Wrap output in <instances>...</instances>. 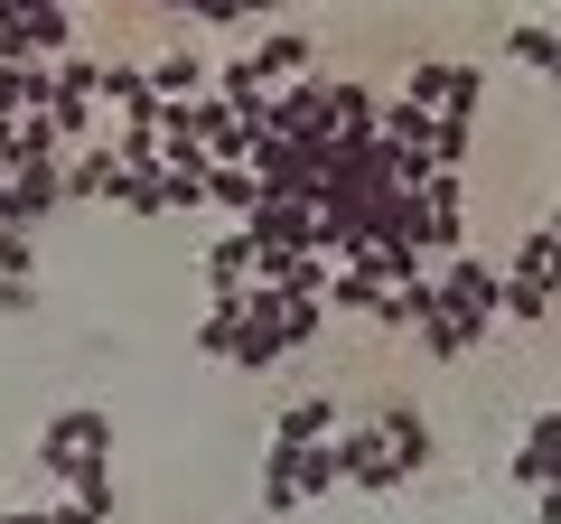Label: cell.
I'll return each mask as SVG.
<instances>
[{
    "mask_svg": "<svg viewBox=\"0 0 561 524\" xmlns=\"http://www.w3.org/2000/svg\"><path fill=\"white\" fill-rule=\"evenodd\" d=\"M375 431H383V449H393L402 478H421V468L440 459V431H431V412H421V403H383V412H375Z\"/></svg>",
    "mask_w": 561,
    "mask_h": 524,
    "instance_id": "obj_9",
    "label": "cell"
},
{
    "mask_svg": "<svg viewBox=\"0 0 561 524\" xmlns=\"http://www.w3.org/2000/svg\"><path fill=\"white\" fill-rule=\"evenodd\" d=\"M431 282H440V309H431V328H421V356H440V365L478 356V346H486V328H496V291H505V262H486L478 243H468V253L431 262Z\"/></svg>",
    "mask_w": 561,
    "mask_h": 524,
    "instance_id": "obj_1",
    "label": "cell"
},
{
    "mask_svg": "<svg viewBox=\"0 0 561 524\" xmlns=\"http://www.w3.org/2000/svg\"><path fill=\"white\" fill-rule=\"evenodd\" d=\"M402 103H421V113H440V122H478V103H486V76H478V57H421L412 76L393 84Z\"/></svg>",
    "mask_w": 561,
    "mask_h": 524,
    "instance_id": "obj_3",
    "label": "cell"
},
{
    "mask_svg": "<svg viewBox=\"0 0 561 524\" xmlns=\"http://www.w3.org/2000/svg\"><path fill=\"white\" fill-rule=\"evenodd\" d=\"M160 187H169V216H197V206H206L197 179H160Z\"/></svg>",
    "mask_w": 561,
    "mask_h": 524,
    "instance_id": "obj_30",
    "label": "cell"
},
{
    "mask_svg": "<svg viewBox=\"0 0 561 524\" xmlns=\"http://www.w3.org/2000/svg\"><path fill=\"white\" fill-rule=\"evenodd\" d=\"M253 524H280V515H253Z\"/></svg>",
    "mask_w": 561,
    "mask_h": 524,
    "instance_id": "obj_34",
    "label": "cell"
},
{
    "mask_svg": "<svg viewBox=\"0 0 561 524\" xmlns=\"http://www.w3.org/2000/svg\"><path fill=\"white\" fill-rule=\"evenodd\" d=\"M140 76H150L160 103H197L206 84H216V57H197V47H160V57H140Z\"/></svg>",
    "mask_w": 561,
    "mask_h": 524,
    "instance_id": "obj_12",
    "label": "cell"
},
{
    "mask_svg": "<svg viewBox=\"0 0 561 524\" xmlns=\"http://www.w3.org/2000/svg\"><path fill=\"white\" fill-rule=\"evenodd\" d=\"M375 113H383V94L365 76H328V141H375Z\"/></svg>",
    "mask_w": 561,
    "mask_h": 524,
    "instance_id": "obj_11",
    "label": "cell"
},
{
    "mask_svg": "<svg viewBox=\"0 0 561 524\" xmlns=\"http://www.w3.org/2000/svg\"><path fill=\"white\" fill-rule=\"evenodd\" d=\"M38 468L57 478V497H84V487L113 478V412L103 403H76L38 431Z\"/></svg>",
    "mask_w": 561,
    "mask_h": 524,
    "instance_id": "obj_2",
    "label": "cell"
},
{
    "mask_svg": "<svg viewBox=\"0 0 561 524\" xmlns=\"http://www.w3.org/2000/svg\"><path fill=\"white\" fill-rule=\"evenodd\" d=\"M505 57L534 66L542 84H561V57H552V29H542V20H515V29H505Z\"/></svg>",
    "mask_w": 561,
    "mask_h": 524,
    "instance_id": "obj_21",
    "label": "cell"
},
{
    "mask_svg": "<svg viewBox=\"0 0 561 524\" xmlns=\"http://www.w3.org/2000/svg\"><path fill=\"white\" fill-rule=\"evenodd\" d=\"M272 338H280V356H300V346H319V338H328V309H319V300H280Z\"/></svg>",
    "mask_w": 561,
    "mask_h": 524,
    "instance_id": "obj_22",
    "label": "cell"
},
{
    "mask_svg": "<svg viewBox=\"0 0 561 524\" xmlns=\"http://www.w3.org/2000/svg\"><path fill=\"white\" fill-rule=\"evenodd\" d=\"M243 282H253V235L234 225V235H216V243H206V300H234Z\"/></svg>",
    "mask_w": 561,
    "mask_h": 524,
    "instance_id": "obj_17",
    "label": "cell"
},
{
    "mask_svg": "<svg viewBox=\"0 0 561 524\" xmlns=\"http://www.w3.org/2000/svg\"><path fill=\"white\" fill-rule=\"evenodd\" d=\"M113 206H131L140 225H160V216H169V187H160V169H131V179H122V197H113Z\"/></svg>",
    "mask_w": 561,
    "mask_h": 524,
    "instance_id": "obj_25",
    "label": "cell"
},
{
    "mask_svg": "<svg viewBox=\"0 0 561 524\" xmlns=\"http://www.w3.org/2000/svg\"><path fill=\"white\" fill-rule=\"evenodd\" d=\"M272 132L280 141H300V150H319L328 141V76H290L272 94Z\"/></svg>",
    "mask_w": 561,
    "mask_h": 524,
    "instance_id": "obj_7",
    "label": "cell"
},
{
    "mask_svg": "<svg viewBox=\"0 0 561 524\" xmlns=\"http://www.w3.org/2000/svg\"><path fill=\"white\" fill-rule=\"evenodd\" d=\"M47 524H113V478L84 487V497H57V505H47Z\"/></svg>",
    "mask_w": 561,
    "mask_h": 524,
    "instance_id": "obj_26",
    "label": "cell"
},
{
    "mask_svg": "<svg viewBox=\"0 0 561 524\" xmlns=\"http://www.w3.org/2000/svg\"><path fill=\"white\" fill-rule=\"evenodd\" d=\"M272 449H280V441H272ZM280 459H290V487H300V505H309V497H337V487H346V459H337V441L280 449Z\"/></svg>",
    "mask_w": 561,
    "mask_h": 524,
    "instance_id": "obj_16",
    "label": "cell"
},
{
    "mask_svg": "<svg viewBox=\"0 0 561 524\" xmlns=\"http://www.w3.org/2000/svg\"><path fill=\"white\" fill-rule=\"evenodd\" d=\"M160 10H187V20H197V0H160Z\"/></svg>",
    "mask_w": 561,
    "mask_h": 524,
    "instance_id": "obj_33",
    "label": "cell"
},
{
    "mask_svg": "<svg viewBox=\"0 0 561 524\" xmlns=\"http://www.w3.org/2000/svg\"><path fill=\"white\" fill-rule=\"evenodd\" d=\"M468 141H478V122H431V169H468Z\"/></svg>",
    "mask_w": 561,
    "mask_h": 524,
    "instance_id": "obj_27",
    "label": "cell"
},
{
    "mask_svg": "<svg viewBox=\"0 0 561 524\" xmlns=\"http://www.w3.org/2000/svg\"><path fill=\"white\" fill-rule=\"evenodd\" d=\"M243 235H253V253H319V216L300 197H262L243 216Z\"/></svg>",
    "mask_w": 561,
    "mask_h": 524,
    "instance_id": "obj_6",
    "label": "cell"
},
{
    "mask_svg": "<svg viewBox=\"0 0 561 524\" xmlns=\"http://www.w3.org/2000/svg\"><path fill=\"white\" fill-rule=\"evenodd\" d=\"M38 309V272H0V319H28Z\"/></svg>",
    "mask_w": 561,
    "mask_h": 524,
    "instance_id": "obj_29",
    "label": "cell"
},
{
    "mask_svg": "<svg viewBox=\"0 0 561 524\" xmlns=\"http://www.w3.org/2000/svg\"><path fill=\"white\" fill-rule=\"evenodd\" d=\"M346 431V412H337V394H300V403H280V422H272V441L280 449H309V441H337Z\"/></svg>",
    "mask_w": 561,
    "mask_h": 524,
    "instance_id": "obj_15",
    "label": "cell"
},
{
    "mask_svg": "<svg viewBox=\"0 0 561 524\" xmlns=\"http://www.w3.org/2000/svg\"><path fill=\"white\" fill-rule=\"evenodd\" d=\"M243 319V309H234ZM225 365H243V375H262V365H280V338H272V319H243V338H234V356Z\"/></svg>",
    "mask_w": 561,
    "mask_h": 524,
    "instance_id": "obj_24",
    "label": "cell"
},
{
    "mask_svg": "<svg viewBox=\"0 0 561 524\" xmlns=\"http://www.w3.org/2000/svg\"><path fill=\"white\" fill-rule=\"evenodd\" d=\"M234 338H243V319H234V300H206V319H197V356H234Z\"/></svg>",
    "mask_w": 561,
    "mask_h": 524,
    "instance_id": "obj_23",
    "label": "cell"
},
{
    "mask_svg": "<svg viewBox=\"0 0 561 524\" xmlns=\"http://www.w3.org/2000/svg\"><path fill=\"white\" fill-rule=\"evenodd\" d=\"M57 206H66V160H28V169H10V179H0V216H20L28 235H38Z\"/></svg>",
    "mask_w": 561,
    "mask_h": 524,
    "instance_id": "obj_5",
    "label": "cell"
},
{
    "mask_svg": "<svg viewBox=\"0 0 561 524\" xmlns=\"http://www.w3.org/2000/svg\"><path fill=\"white\" fill-rule=\"evenodd\" d=\"M0 272H38V235L20 216H0Z\"/></svg>",
    "mask_w": 561,
    "mask_h": 524,
    "instance_id": "obj_28",
    "label": "cell"
},
{
    "mask_svg": "<svg viewBox=\"0 0 561 524\" xmlns=\"http://www.w3.org/2000/svg\"><path fill=\"white\" fill-rule=\"evenodd\" d=\"M468 253V169H431L421 179V262Z\"/></svg>",
    "mask_w": 561,
    "mask_h": 524,
    "instance_id": "obj_4",
    "label": "cell"
},
{
    "mask_svg": "<svg viewBox=\"0 0 561 524\" xmlns=\"http://www.w3.org/2000/svg\"><path fill=\"white\" fill-rule=\"evenodd\" d=\"M122 179H131V169H122V150H113V141H84L76 160H66V197H76V206L122 197Z\"/></svg>",
    "mask_w": 561,
    "mask_h": 524,
    "instance_id": "obj_13",
    "label": "cell"
},
{
    "mask_svg": "<svg viewBox=\"0 0 561 524\" xmlns=\"http://www.w3.org/2000/svg\"><path fill=\"white\" fill-rule=\"evenodd\" d=\"M534 524H561V487H534Z\"/></svg>",
    "mask_w": 561,
    "mask_h": 524,
    "instance_id": "obj_31",
    "label": "cell"
},
{
    "mask_svg": "<svg viewBox=\"0 0 561 524\" xmlns=\"http://www.w3.org/2000/svg\"><path fill=\"white\" fill-rule=\"evenodd\" d=\"M0 524H47V505H0Z\"/></svg>",
    "mask_w": 561,
    "mask_h": 524,
    "instance_id": "obj_32",
    "label": "cell"
},
{
    "mask_svg": "<svg viewBox=\"0 0 561 524\" xmlns=\"http://www.w3.org/2000/svg\"><path fill=\"white\" fill-rule=\"evenodd\" d=\"M552 468H561V403L524 422V441H515V487L534 497V487H552Z\"/></svg>",
    "mask_w": 561,
    "mask_h": 524,
    "instance_id": "obj_14",
    "label": "cell"
},
{
    "mask_svg": "<svg viewBox=\"0 0 561 524\" xmlns=\"http://www.w3.org/2000/svg\"><path fill=\"white\" fill-rule=\"evenodd\" d=\"M552 291H542V282H515V272H505V291H496V319L505 328H542V319H552Z\"/></svg>",
    "mask_w": 561,
    "mask_h": 524,
    "instance_id": "obj_20",
    "label": "cell"
},
{
    "mask_svg": "<svg viewBox=\"0 0 561 524\" xmlns=\"http://www.w3.org/2000/svg\"><path fill=\"white\" fill-rule=\"evenodd\" d=\"M243 57H253V76H262V84H290V76H319V38H309V29H262V38L243 47Z\"/></svg>",
    "mask_w": 561,
    "mask_h": 524,
    "instance_id": "obj_10",
    "label": "cell"
},
{
    "mask_svg": "<svg viewBox=\"0 0 561 524\" xmlns=\"http://www.w3.org/2000/svg\"><path fill=\"white\" fill-rule=\"evenodd\" d=\"M505 272H515V282H542V291L561 300V235H552V225H534V235L505 253Z\"/></svg>",
    "mask_w": 561,
    "mask_h": 524,
    "instance_id": "obj_18",
    "label": "cell"
},
{
    "mask_svg": "<svg viewBox=\"0 0 561 524\" xmlns=\"http://www.w3.org/2000/svg\"><path fill=\"white\" fill-rule=\"evenodd\" d=\"M337 459H346V487H365V497H393V487H412V478L393 468V449H383L375 422H346V431H337Z\"/></svg>",
    "mask_w": 561,
    "mask_h": 524,
    "instance_id": "obj_8",
    "label": "cell"
},
{
    "mask_svg": "<svg viewBox=\"0 0 561 524\" xmlns=\"http://www.w3.org/2000/svg\"><path fill=\"white\" fill-rule=\"evenodd\" d=\"M262 197H272V187H262V179H253V169H206V206H225V216H234V225H243V216H253V206H262Z\"/></svg>",
    "mask_w": 561,
    "mask_h": 524,
    "instance_id": "obj_19",
    "label": "cell"
}]
</instances>
